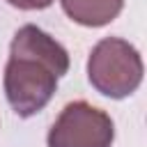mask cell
<instances>
[{
    "mask_svg": "<svg viewBox=\"0 0 147 147\" xmlns=\"http://www.w3.org/2000/svg\"><path fill=\"white\" fill-rule=\"evenodd\" d=\"M69 71V53L41 28L28 23L16 30L2 85L11 110L32 117L46 108L57 90V80Z\"/></svg>",
    "mask_w": 147,
    "mask_h": 147,
    "instance_id": "cell-1",
    "label": "cell"
},
{
    "mask_svg": "<svg viewBox=\"0 0 147 147\" xmlns=\"http://www.w3.org/2000/svg\"><path fill=\"white\" fill-rule=\"evenodd\" d=\"M87 78L99 94L124 99L142 83V57L126 39L106 37L87 57Z\"/></svg>",
    "mask_w": 147,
    "mask_h": 147,
    "instance_id": "cell-2",
    "label": "cell"
},
{
    "mask_svg": "<svg viewBox=\"0 0 147 147\" xmlns=\"http://www.w3.org/2000/svg\"><path fill=\"white\" fill-rule=\"evenodd\" d=\"M113 140L115 124L110 115L87 101L67 103L46 136L48 147H110Z\"/></svg>",
    "mask_w": 147,
    "mask_h": 147,
    "instance_id": "cell-3",
    "label": "cell"
},
{
    "mask_svg": "<svg viewBox=\"0 0 147 147\" xmlns=\"http://www.w3.org/2000/svg\"><path fill=\"white\" fill-rule=\"evenodd\" d=\"M64 14L85 25V28H101L117 18L124 7V0H60Z\"/></svg>",
    "mask_w": 147,
    "mask_h": 147,
    "instance_id": "cell-4",
    "label": "cell"
},
{
    "mask_svg": "<svg viewBox=\"0 0 147 147\" xmlns=\"http://www.w3.org/2000/svg\"><path fill=\"white\" fill-rule=\"evenodd\" d=\"M11 7H18V9H28V11H32V9H46V7H51L53 5V0H7Z\"/></svg>",
    "mask_w": 147,
    "mask_h": 147,
    "instance_id": "cell-5",
    "label": "cell"
}]
</instances>
